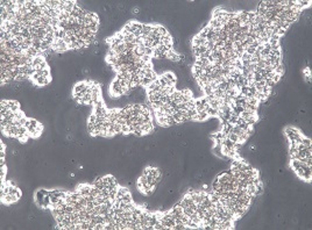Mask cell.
I'll list each match as a JSON object with an SVG mask.
<instances>
[{
    "label": "cell",
    "mask_w": 312,
    "mask_h": 230,
    "mask_svg": "<svg viewBox=\"0 0 312 230\" xmlns=\"http://www.w3.org/2000/svg\"><path fill=\"white\" fill-rule=\"evenodd\" d=\"M86 89H87V82H82L75 85L73 93H83V92H86Z\"/></svg>",
    "instance_id": "obj_1"
},
{
    "label": "cell",
    "mask_w": 312,
    "mask_h": 230,
    "mask_svg": "<svg viewBox=\"0 0 312 230\" xmlns=\"http://www.w3.org/2000/svg\"><path fill=\"white\" fill-rule=\"evenodd\" d=\"M207 117H208V115L205 110H199V112H197V121H205Z\"/></svg>",
    "instance_id": "obj_2"
}]
</instances>
